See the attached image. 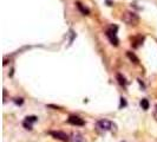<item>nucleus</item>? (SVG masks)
Segmentation results:
<instances>
[{
	"label": "nucleus",
	"mask_w": 157,
	"mask_h": 142,
	"mask_svg": "<svg viewBox=\"0 0 157 142\" xmlns=\"http://www.w3.org/2000/svg\"><path fill=\"white\" fill-rule=\"evenodd\" d=\"M122 20L125 24H128V25H130V26H136L137 24L140 23V17L137 16L135 12L126 11L122 16Z\"/></svg>",
	"instance_id": "nucleus-1"
},
{
	"label": "nucleus",
	"mask_w": 157,
	"mask_h": 142,
	"mask_svg": "<svg viewBox=\"0 0 157 142\" xmlns=\"http://www.w3.org/2000/svg\"><path fill=\"white\" fill-rule=\"evenodd\" d=\"M117 31H118L117 26H116V25H111L110 27L106 30V32H105L108 39L110 40V43L112 45H115V46H118V43H119L118 37H117Z\"/></svg>",
	"instance_id": "nucleus-2"
},
{
	"label": "nucleus",
	"mask_w": 157,
	"mask_h": 142,
	"mask_svg": "<svg viewBox=\"0 0 157 142\" xmlns=\"http://www.w3.org/2000/svg\"><path fill=\"white\" fill-rule=\"evenodd\" d=\"M48 134L51 135L52 137H55V139H57V140H60V141H63V142L71 141L70 139H69V135L66 134V133H64V132H59V130H52V132H50Z\"/></svg>",
	"instance_id": "nucleus-3"
},
{
	"label": "nucleus",
	"mask_w": 157,
	"mask_h": 142,
	"mask_svg": "<svg viewBox=\"0 0 157 142\" xmlns=\"http://www.w3.org/2000/svg\"><path fill=\"white\" fill-rule=\"evenodd\" d=\"M112 122L109 121V120H99L98 122H97V128L99 129V130H103V132H108V130H111V128H112Z\"/></svg>",
	"instance_id": "nucleus-4"
},
{
	"label": "nucleus",
	"mask_w": 157,
	"mask_h": 142,
	"mask_svg": "<svg viewBox=\"0 0 157 142\" xmlns=\"http://www.w3.org/2000/svg\"><path fill=\"white\" fill-rule=\"evenodd\" d=\"M67 122L72 124V126H78V127H82L85 124V122H84V120L83 118H80L79 116H76V115H72L70 117L67 118Z\"/></svg>",
	"instance_id": "nucleus-5"
},
{
	"label": "nucleus",
	"mask_w": 157,
	"mask_h": 142,
	"mask_svg": "<svg viewBox=\"0 0 157 142\" xmlns=\"http://www.w3.org/2000/svg\"><path fill=\"white\" fill-rule=\"evenodd\" d=\"M37 120H38V117H37V116H27V117L25 118V121L23 122V126L25 127L26 129L31 130V129H32V123L37 122Z\"/></svg>",
	"instance_id": "nucleus-6"
},
{
	"label": "nucleus",
	"mask_w": 157,
	"mask_h": 142,
	"mask_svg": "<svg viewBox=\"0 0 157 142\" xmlns=\"http://www.w3.org/2000/svg\"><path fill=\"white\" fill-rule=\"evenodd\" d=\"M144 41V37L143 36H136L134 38H131V45L134 47H138L140 45L143 44Z\"/></svg>",
	"instance_id": "nucleus-7"
},
{
	"label": "nucleus",
	"mask_w": 157,
	"mask_h": 142,
	"mask_svg": "<svg viewBox=\"0 0 157 142\" xmlns=\"http://www.w3.org/2000/svg\"><path fill=\"white\" fill-rule=\"evenodd\" d=\"M76 5H77V7H78L79 11L82 12V14H84V16H87V14H90V10H89L86 6H84L82 2L77 1V2H76Z\"/></svg>",
	"instance_id": "nucleus-8"
},
{
	"label": "nucleus",
	"mask_w": 157,
	"mask_h": 142,
	"mask_svg": "<svg viewBox=\"0 0 157 142\" xmlns=\"http://www.w3.org/2000/svg\"><path fill=\"white\" fill-rule=\"evenodd\" d=\"M116 78H117L118 83H119L121 85L125 87L126 83H128V82H126V78L124 77V76H123V75H122V73H117V75H116Z\"/></svg>",
	"instance_id": "nucleus-9"
},
{
	"label": "nucleus",
	"mask_w": 157,
	"mask_h": 142,
	"mask_svg": "<svg viewBox=\"0 0 157 142\" xmlns=\"http://www.w3.org/2000/svg\"><path fill=\"white\" fill-rule=\"evenodd\" d=\"M71 142H84V139L80 134H73L71 137Z\"/></svg>",
	"instance_id": "nucleus-10"
},
{
	"label": "nucleus",
	"mask_w": 157,
	"mask_h": 142,
	"mask_svg": "<svg viewBox=\"0 0 157 142\" xmlns=\"http://www.w3.org/2000/svg\"><path fill=\"white\" fill-rule=\"evenodd\" d=\"M126 56H128V58H129L131 62H134L135 64H137L140 62V59H138V58L136 57V55L132 53V52H126Z\"/></svg>",
	"instance_id": "nucleus-11"
},
{
	"label": "nucleus",
	"mask_w": 157,
	"mask_h": 142,
	"mask_svg": "<svg viewBox=\"0 0 157 142\" xmlns=\"http://www.w3.org/2000/svg\"><path fill=\"white\" fill-rule=\"evenodd\" d=\"M149 101L147 100V98H143L141 101V107H142V109H144V110H148L149 109Z\"/></svg>",
	"instance_id": "nucleus-12"
},
{
	"label": "nucleus",
	"mask_w": 157,
	"mask_h": 142,
	"mask_svg": "<svg viewBox=\"0 0 157 142\" xmlns=\"http://www.w3.org/2000/svg\"><path fill=\"white\" fill-rule=\"evenodd\" d=\"M14 103L18 104V105H21V104L24 103V100L23 98H16V100H14Z\"/></svg>",
	"instance_id": "nucleus-13"
},
{
	"label": "nucleus",
	"mask_w": 157,
	"mask_h": 142,
	"mask_svg": "<svg viewBox=\"0 0 157 142\" xmlns=\"http://www.w3.org/2000/svg\"><path fill=\"white\" fill-rule=\"evenodd\" d=\"M125 105H126L125 98H123V97H122V98H121V108H122V107H125Z\"/></svg>",
	"instance_id": "nucleus-14"
},
{
	"label": "nucleus",
	"mask_w": 157,
	"mask_h": 142,
	"mask_svg": "<svg viewBox=\"0 0 157 142\" xmlns=\"http://www.w3.org/2000/svg\"><path fill=\"white\" fill-rule=\"evenodd\" d=\"M154 117H155V120L157 121V104L155 105V110H154Z\"/></svg>",
	"instance_id": "nucleus-15"
}]
</instances>
